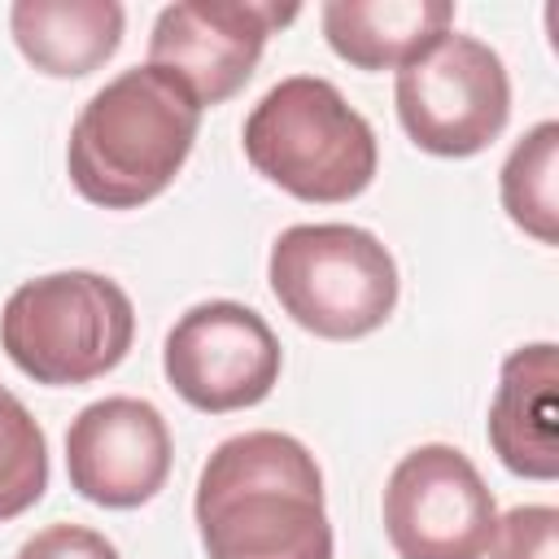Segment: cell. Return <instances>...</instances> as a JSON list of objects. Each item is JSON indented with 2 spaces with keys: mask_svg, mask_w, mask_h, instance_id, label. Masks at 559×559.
<instances>
[{
  "mask_svg": "<svg viewBox=\"0 0 559 559\" xmlns=\"http://www.w3.org/2000/svg\"><path fill=\"white\" fill-rule=\"evenodd\" d=\"M13 559H118V550L96 528H83V524H48L31 542H22V550Z\"/></svg>",
  "mask_w": 559,
  "mask_h": 559,
  "instance_id": "e0dca14e",
  "label": "cell"
},
{
  "mask_svg": "<svg viewBox=\"0 0 559 559\" xmlns=\"http://www.w3.org/2000/svg\"><path fill=\"white\" fill-rule=\"evenodd\" d=\"M555 389H559L555 341L520 345L507 354L498 393L489 406V445L507 472L528 476V480L559 476V445H555L559 397H555Z\"/></svg>",
  "mask_w": 559,
  "mask_h": 559,
  "instance_id": "8fae6325",
  "label": "cell"
},
{
  "mask_svg": "<svg viewBox=\"0 0 559 559\" xmlns=\"http://www.w3.org/2000/svg\"><path fill=\"white\" fill-rule=\"evenodd\" d=\"M245 157L297 201L336 205L376 179L371 122L319 74L280 79L245 118Z\"/></svg>",
  "mask_w": 559,
  "mask_h": 559,
  "instance_id": "3957f363",
  "label": "cell"
},
{
  "mask_svg": "<svg viewBox=\"0 0 559 559\" xmlns=\"http://www.w3.org/2000/svg\"><path fill=\"white\" fill-rule=\"evenodd\" d=\"M135 341L131 297L96 271H52L13 288L0 310V345L35 384H87L114 371Z\"/></svg>",
  "mask_w": 559,
  "mask_h": 559,
  "instance_id": "277c9868",
  "label": "cell"
},
{
  "mask_svg": "<svg viewBox=\"0 0 559 559\" xmlns=\"http://www.w3.org/2000/svg\"><path fill=\"white\" fill-rule=\"evenodd\" d=\"M502 210L533 240H559V122H537L502 162Z\"/></svg>",
  "mask_w": 559,
  "mask_h": 559,
  "instance_id": "5bb4252c",
  "label": "cell"
},
{
  "mask_svg": "<svg viewBox=\"0 0 559 559\" xmlns=\"http://www.w3.org/2000/svg\"><path fill=\"white\" fill-rule=\"evenodd\" d=\"M70 485L96 507H140L170 476V428L144 397H100L66 432Z\"/></svg>",
  "mask_w": 559,
  "mask_h": 559,
  "instance_id": "30bf717a",
  "label": "cell"
},
{
  "mask_svg": "<svg viewBox=\"0 0 559 559\" xmlns=\"http://www.w3.org/2000/svg\"><path fill=\"white\" fill-rule=\"evenodd\" d=\"M201 127L197 96L157 66L109 79L70 127V183L105 210H135L170 188Z\"/></svg>",
  "mask_w": 559,
  "mask_h": 559,
  "instance_id": "7a4b0ae2",
  "label": "cell"
},
{
  "mask_svg": "<svg viewBox=\"0 0 559 559\" xmlns=\"http://www.w3.org/2000/svg\"><path fill=\"white\" fill-rule=\"evenodd\" d=\"M297 4H258V0H183L166 4L148 35V66L179 79L197 105H218L236 96L271 39L288 26Z\"/></svg>",
  "mask_w": 559,
  "mask_h": 559,
  "instance_id": "9c48e42d",
  "label": "cell"
},
{
  "mask_svg": "<svg viewBox=\"0 0 559 559\" xmlns=\"http://www.w3.org/2000/svg\"><path fill=\"white\" fill-rule=\"evenodd\" d=\"M493 524V493L463 450L428 441L389 472L384 533L397 559H485Z\"/></svg>",
  "mask_w": 559,
  "mask_h": 559,
  "instance_id": "52a82bcc",
  "label": "cell"
},
{
  "mask_svg": "<svg viewBox=\"0 0 559 559\" xmlns=\"http://www.w3.org/2000/svg\"><path fill=\"white\" fill-rule=\"evenodd\" d=\"M197 528L210 559H332L314 454L266 428L227 437L201 467Z\"/></svg>",
  "mask_w": 559,
  "mask_h": 559,
  "instance_id": "6da1fadb",
  "label": "cell"
},
{
  "mask_svg": "<svg viewBox=\"0 0 559 559\" xmlns=\"http://www.w3.org/2000/svg\"><path fill=\"white\" fill-rule=\"evenodd\" d=\"M122 4L114 0H17L9 31L22 57L52 79H83L122 44Z\"/></svg>",
  "mask_w": 559,
  "mask_h": 559,
  "instance_id": "4fadbf2b",
  "label": "cell"
},
{
  "mask_svg": "<svg viewBox=\"0 0 559 559\" xmlns=\"http://www.w3.org/2000/svg\"><path fill=\"white\" fill-rule=\"evenodd\" d=\"M397 118L432 157H472L489 148L511 118V79L502 57L459 31L397 70Z\"/></svg>",
  "mask_w": 559,
  "mask_h": 559,
  "instance_id": "8992f818",
  "label": "cell"
},
{
  "mask_svg": "<svg viewBox=\"0 0 559 559\" xmlns=\"http://www.w3.org/2000/svg\"><path fill=\"white\" fill-rule=\"evenodd\" d=\"M489 559H559V511L555 507H511L489 537Z\"/></svg>",
  "mask_w": 559,
  "mask_h": 559,
  "instance_id": "2e32d148",
  "label": "cell"
},
{
  "mask_svg": "<svg viewBox=\"0 0 559 559\" xmlns=\"http://www.w3.org/2000/svg\"><path fill=\"white\" fill-rule=\"evenodd\" d=\"M280 341L271 323L240 301H201L166 332L162 367L170 389L210 415L258 406L280 380Z\"/></svg>",
  "mask_w": 559,
  "mask_h": 559,
  "instance_id": "ba28073f",
  "label": "cell"
},
{
  "mask_svg": "<svg viewBox=\"0 0 559 559\" xmlns=\"http://www.w3.org/2000/svg\"><path fill=\"white\" fill-rule=\"evenodd\" d=\"M48 489V441L17 393L0 384V520L31 511Z\"/></svg>",
  "mask_w": 559,
  "mask_h": 559,
  "instance_id": "9a60e30c",
  "label": "cell"
},
{
  "mask_svg": "<svg viewBox=\"0 0 559 559\" xmlns=\"http://www.w3.org/2000/svg\"><path fill=\"white\" fill-rule=\"evenodd\" d=\"M266 275L284 314L323 341L367 336L397 306L393 253L354 223H297L280 231Z\"/></svg>",
  "mask_w": 559,
  "mask_h": 559,
  "instance_id": "5b68a950",
  "label": "cell"
},
{
  "mask_svg": "<svg viewBox=\"0 0 559 559\" xmlns=\"http://www.w3.org/2000/svg\"><path fill=\"white\" fill-rule=\"evenodd\" d=\"M328 48L358 70H402L454 22L450 0H328L319 9Z\"/></svg>",
  "mask_w": 559,
  "mask_h": 559,
  "instance_id": "7c38bea8",
  "label": "cell"
}]
</instances>
